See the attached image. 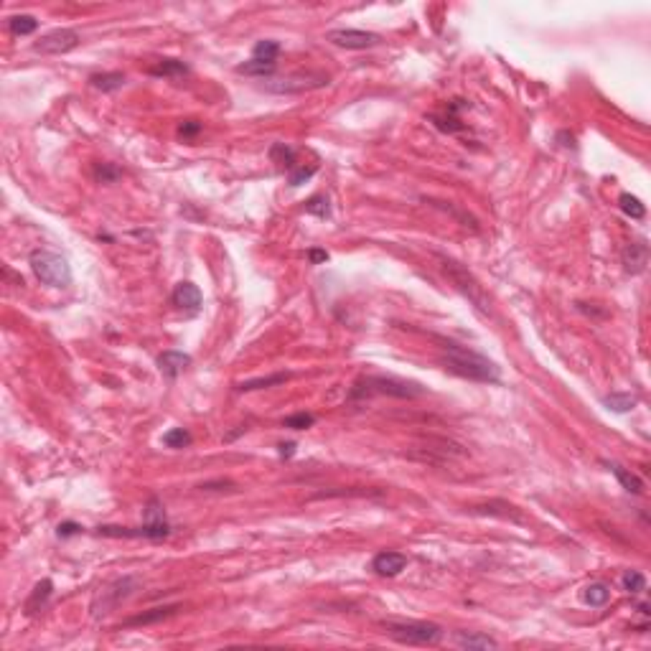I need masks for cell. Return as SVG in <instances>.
<instances>
[{"label":"cell","instance_id":"38","mask_svg":"<svg viewBox=\"0 0 651 651\" xmlns=\"http://www.w3.org/2000/svg\"><path fill=\"white\" fill-rule=\"evenodd\" d=\"M313 176H316V168H313V166L305 168V166H303V168H298V171H293V174H290L288 183H290L293 188H298V186H303V183L308 181V178H313Z\"/></svg>","mask_w":651,"mask_h":651},{"label":"cell","instance_id":"37","mask_svg":"<svg viewBox=\"0 0 651 651\" xmlns=\"http://www.w3.org/2000/svg\"><path fill=\"white\" fill-rule=\"evenodd\" d=\"M237 484L229 481V478H219V481H204L199 484V491H234Z\"/></svg>","mask_w":651,"mask_h":651},{"label":"cell","instance_id":"16","mask_svg":"<svg viewBox=\"0 0 651 651\" xmlns=\"http://www.w3.org/2000/svg\"><path fill=\"white\" fill-rule=\"evenodd\" d=\"M181 611V606L178 603H174V606H160V608H151V611H145V613L140 615H132V618H128V621H123L125 629H130V626H151V623H158V621H166V618H171V615H176Z\"/></svg>","mask_w":651,"mask_h":651},{"label":"cell","instance_id":"5","mask_svg":"<svg viewBox=\"0 0 651 651\" xmlns=\"http://www.w3.org/2000/svg\"><path fill=\"white\" fill-rule=\"evenodd\" d=\"M29 265L38 280L49 288H66L72 285V265L64 254L51 250H33L29 254Z\"/></svg>","mask_w":651,"mask_h":651},{"label":"cell","instance_id":"12","mask_svg":"<svg viewBox=\"0 0 651 651\" xmlns=\"http://www.w3.org/2000/svg\"><path fill=\"white\" fill-rule=\"evenodd\" d=\"M621 262L623 270L631 273V275L644 273L646 265H649V245L646 242H631V245H626L621 252Z\"/></svg>","mask_w":651,"mask_h":651},{"label":"cell","instance_id":"23","mask_svg":"<svg viewBox=\"0 0 651 651\" xmlns=\"http://www.w3.org/2000/svg\"><path fill=\"white\" fill-rule=\"evenodd\" d=\"M290 379L288 372H277V374L270 376H257V379H247V382L237 384V392H254V390H270V387H277V384H285Z\"/></svg>","mask_w":651,"mask_h":651},{"label":"cell","instance_id":"11","mask_svg":"<svg viewBox=\"0 0 651 651\" xmlns=\"http://www.w3.org/2000/svg\"><path fill=\"white\" fill-rule=\"evenodd\" d=\"M405 567H407V558L402 552L384 550V552H376L374 560H372V570H374L376 575H382V578H395V575H399Z\"/></svg>","mask_w":651,"mask_h":651},{"label":"cell","instance_id":"43","mask_svg":"<svg viewBox=\"0 0 651 651\" xmlns=\"http://www.w3.org/2000/svg\"><path fill=\"white\" fill-rule=\"evenodd\" d=\"M280 458H293L296 456V443H280Z\"/></svg>","mask_w":651,"mask_h":651},{"label":"cell","instance_id":"22","mask_svg":"<svg viewBox=\"0 0 651 651\" xmlns=\"http://www.w3.org/2000/svg\"><path fill=\"white\" fill-rule=\"evenodd\" d=\"M611 601V585L608 583H590V585L583 588V603L590 608H601Z\"/></svg>","mask_w":651,"mask_h":651},{"label":"cell","instance_id":"8","mask_svg":"<svg viewBox=\"0 0 651 651\" xmlns=\"http://www.w3.org/2000/svg\"><path fill=\"white\" fill-rule=\"evenodd\" d=\"M79 41L82 36L77 29H54L46 36L38 38L33 44V51L44 54V56H61V54H69L72 49H77Z\"/></svg>","mask_w":651,"mask_h":651},{"label":"cell","instance_id":"33","mask_svg":"<svg viewBox=\"0 0 651 651\" xmlns=\"http://www.w3.org/2000/svg\"><path fill=\"white\" fill-rule=\"evenodd\" d=\"M280 56V44L273 41V38H265V41H257L252 49V59H262V61H277Z\"/></svg>","mask_w":651,"mask_h":651},{"label":"cell","instance_id":"3","mask_svg":"<svg viewBox=\"0 0 651 651\" xmlns=\"http://www.w3.org/2000/svg\"><path fill=\"white\" fill-rule=\"evenodd\" d=\"M435 260H438V268H441L443 273L448 275V280L458 288V293H464L478 313L491 316V300L486 296V290L481 288V282L468 273V268H464L461 262H456L453 257H448V254H435Z\"/></svg>","mask_w":651,"mask_h":651},{"label":"cell","instance_id":"10","mask_svg":"<svg viewBox=\"0 0 651 651\" xmlns=\"http://www.w3.org/2000/svg\"><path fill=\"white\" fill-rule=\"evenodd\" d=\"M328 84V77L319 72H305V74H293L288 79H277L262 84V89L277 94H298V92H308V89H319Z\"/></svg>","mask_w":651,"mask_h":651},{"label":"cell","instance_id":"44","mask_svg":"<svg viewBox=\"0 0 651 651\" xmlns=\"http://www.w3.org/2000/svg\"><path fill=\"white\" fill-rule=\"evenodd\" d=\"M636 611H638V613H641V615H649V606H646V603H638V606H636Z\"/></svg>","mask_w":651,"mask_h":651},{"label":"cell","instance_id":"35","mask_svg":"<svg viewBox=\"0 0 651 651\" xmlns=\"http://www.w3.org/2000/svg\"><path fill=\"white\" fill-rule=\"evenodd\" d=\"M120 176H123V171L117 166H112V163H97V166H94V178L100 183H115Z\"/></svg>","mask_w":651,"mask_h":651},{"label":"cell","instance_id":"41","mask_svg":"<svg viewBox=\"0 0 651 651\" xmlns=\"http://www.w3.org/2000/svg\"><path fill=\"white\" fill-rule=\"evenodd\" d=\"M79 532H82V524H77V521H61L56 527L59 537H72V535H79Z\"/></svg>","mask_w":651,"mask_h":651},{"label":"cell","instance_id":"42","mask_svg":"<svg viewBox=\"0 0 651 651\" xmlns=\"http://www.w3.org/2000/svg\"><path fill=\"white\" fill-rule=\"evenodd\" d=\"M308 262H311V265L328 262V252H326V250H316V247H313V250H308Z\"/></svg>","mask_w":651,"mask_h":651},{"label":"cell","instance_id":"27","mask_svg":"<svg viewBox=\"0 0 651 651\" xmlns=\"http://www.w3.org/2000/svg\"><path fill=\"white\" fill-rule=\"evenodd\" d=\"M36 29H38V21L29 13L8 18V31H10L13 36H31V33H36Z\"/></svg>","mask_w":651,"mask_h":651},{"label":"cell","instance_id":"31","mask_svg":"<svg viewBox=\"0 0 651 651\" xmlns=\"http://www.w3.org/2000/svg\"><path fill=\"white\" fill-rule=\"evenodd\" d=\"M618 206H621L623 214H626V217H631V219H644L646 217V206L638 201L636 196L621 194V196H618Z\"/></svg>","mask_w":651,"mask_h":651},{"label":"cell","instance_id":"40","mask_svg":"<svg viewBox=\"0 0 651 651\" xmlns=\"http://www.w3.org/2000/svg\"><path fill=\"white\" fill-rule=\"evenodd\" d=\"M575 308H578L580 313H585V316H590V319H595V321H603V319H608V311L606 308H593V303H575Z\"/></svg>","mask_w":651,"mask_h":651},{"label":"cell","instance_id":"24","mask_svg":"<svg viewBox=\"0 0 651 651\" xmlns=\"http://www.w3.org/2000/svg\"><path fill=\"white\" fill-rule=\"evenodd\" d=\"M603 405L608 410H613V413H631L638 405V397L631 395V392H611V395L603 397Z\"/></svg>","mask_w":651,"mask_h":651},{"label":"cell","instance_id":"13","mask_svg":"<svg viewBox=\"0 0 651 651\" xmlns=\"http://www.w3.org/2000/svg\"><path fill=\"white\" fill-rule=\"evenodd\" d=\"M461 107H464V102L453 100L448 107L443 109V112H433V115H430V123H433L441 132H461L466 128V125L461 123V117H458Z\"/></svg>","mask_w":651,"mask_h":651},{"label":"cell","instance_id":"2","mask_svg":"<svg viewBox=\"0 0 651 651\" xmlns=\"http://www.w3.org/2000/svg\"><path fill=\"white\" fill-rule=\"evenodd\" d=\"M425 387L418 382H407V379H397V376H382V374H369L359 376L354 387L349 390V399H372V397H395V399H418L425 395Z\"/></svg>","mask_w":651,"mask_h":651},{"label":"cell","instance_id":"39","mask_svg":"<svg viewBox=\"0 0 651 651\" xmlns=\"http://www.w3.org/2000/svg\"><path fill=\"white\" fill-rule=\"evenodd\" d=\"M199 132H201V123H196V120H186V123L178 125V135H181L183 140L196 138Z\"/></svg>","mask_w":651,"mask_h":651},{"label":"cell","instance_id":"14","mask_svg":"<svg viewBox=\"0 0 651 651\" xmlns=\"http://www.w3.org/2000/svg\"><path fill=\"white\" fill-rule=\"evenodd\" d=\"M171 300H174L176 308L188 313H196L201 308V290L196 288L194 282H178L171 293Z\"/></svg>","mask_w":651,"mask_h":651},{"label":"cell","instance_id":"30","mask_svg":"<svg viewBox=\"0 0 651 651\" xmlns=\"http://www.w3.org/2000/svg\"><path fill=\"white\" fill-rule=\"evenodd\" d=\"M191 433H188L186 427H174V430H168L166 435H163V445L166 448H174V450H181V448H188L191 445Z\"/></svg>","mask_w":651,"mask_h":651},{"label":"cell","instance_id":"25","mask_svg":"<svg viewBox=\"0 0 651 651\" xmlns=\"http://www.w3.org/2000/svg\"><path fill=\"white\" fill-rule=\"evenodd\" d=\"M148 72L153 74V77H186L188 74V66L183 64V61H178V59H160L158 64H153Z\"/></svg>","mask_w":651,"mask_h":651},{"label":"cell","instance_id":"26","mask_svg":"<svg viewBox=\"0 0 651 651\" xmlns=\"http://www.w3.org/2000/svg\"><path fill=\"white\" fill-rule=\"evenodd\" d=\"M277 61H262V59H250L237 64V74H247V77H270L275 72Z\"/></svg>","mask_w":651,"mask_h":651},{"label":"cell","instance_id":"6","mask_svg":"<svg viewBox=\"0 0 651 651\" xmlns=\"http://www.w3.org/2000/svg\"><path fill=\"white\" fill-rule=\"evenodd\" d=\"M140 588V580L132 578V575H128V578H120L115 580V583H109L107 588H102L100 593L94 595L92 606H89V611H92L94 618H102V615L112 613L120 603H125L128 598H130L135 590Z\"/></svg>","mask_w":651,"mask_h":651},{"label":"cell","instance_id":"15","mask_svg":"<svg viewBox=\"0 0 651 651\" xmlns=\"http://www.w3.org/2000/svg\"><path fill=\"white\" fill-rule=\"evenodd\" d=\"M155 364H158L160 374L168 376V379H176L183 369L191 367V356L183 354V351H163V354L155 359Z\"/></svg>","mask_w":651,"mask_h":651},{"label":"cell","instance_id":"32","mask_svg":"<svg viewBox=\"0 0 651 651\" xmlns=\"http://www.w3.org/2000/svg\"><path fill=\"white\" fill-rule=\"evenodd\" d=\"M621 585L626 593L631 595H641L646 590V578L638 570H626L621 575Z\"/></svg>","mask_w":651,"mask_h":651},{"label":"cell","instance_id":"17","mask_svg":"<svg viewBox=\"0 0 651 651\" xmlns=\"http://www.w3.org/2000/svg\"><path fill=\"white\" fill-rule=\"evenodd\" d=\"M470 514H489V516H501L507 521H516V524H524V516L519 514V509L507 504V501H489L484 507H470Z\"/></svg>","mask_w":651,"mask_h":651},{"label":"cell","instance_id":"28","mask_svg":"<svg viewBox=\"0 0 651 651\" xmlns=\"http://www.w3.org/2000/svg\"><path fill=\"white\" fill-rule=\"evenodd\" d=\"M425 201L430 204V206H435V209H443L445 214H450V217H456L464 227H470V229H478V222H476V219L470 217V214H466V211L456 209V206H453L450 201H438V199H425Z\"/></svg>","mask_w":651,"mask_h":651},{"label":"cell","instance_id":"1","mask_svg":"<svg viewBox=\"0 0 651 651\" xmlns=\"http://www.w3.org/2000/svg\"><path fill=\"white\" fill-rule=\"evenodd\" d=\"M441 344V364L443 369L450 372L456 376H464L470 382H481V384H499L501 382V369L489 359V356L478 354L473 349L458 344V341L450 339H435Z\"/></svg>","mask_w":651,"mask_h":651},{"label":"cell","instance_id":"18","mask_svg":"<svg viewBox=\"0 0 651 651\" xmlns=\"http://www.w3.org/2000/svg\"><path fill=\"white\" fill-rule=\"evenodd\" d=\"M608 470L618 478V484L623 486V491L634 493V496H641V493H644V481H641L631 468H623L621 464H608Z\"/></svg>","mask_w":651,"mask_h":651},{"label":"cell","instance_id":"7","mask_svg":"<svg viewBox=\"0 0 651 651\" xmlns=\"http://www.w3.org/2000/svg\"><path fill=\"white\" fill-rule=\"evenodd\" d=\"M174 527L166 521H143L140 527H115V524H102L97 527L100 537H115V539H166L171 537Z\"/></svg>","mask_w":651,"mask_h":651},{"label":"cell","instance_id":"19","mask_svg":"<svg viewBox=\"0 0 651 651\" xmlns=\"http://www.w3.org/2000/svg\"><path fill=\"white\" fill-rule=\"evenodd\" d=\"M456 646H461V649H499V641L486 636V634H476V631H458Z\"/></svg>","mask_w":651,"mask_h":651},{"label":"cell","instance_id":"9","mask_svg":"<svg viewBox=\"0 0 651 651\" xmlns=\"http://www.w3.org/2000/svg\"><path fill=\"white\" fill-rule=\"evenodd\" d=\"M326 41H331L333 46H341V49L349 51H364L382 44V36L362 29H333L326 33Z\"/></svg>","mask_w":651,"mask_h":651},{"label":"cell","instance_id":"21","mask_svg":"<svg viewBox=\"0 0 651 651\" xmlns=\"http://www.w3.org/2000/svg\"><path fill=\"white\" fill-rule=\"evenodd\" d=\"M125 82H128V77L123 72H102L89 77V84L94 89H100V92H117V89L125 87Z\"/></svg>","mask_w":651,"mask_h":651},{"label":"cell","instance_id":"4","mask_svg":"<svg viewBox=\"0 0 651 651\" xmlns=\"http://www.w3.org/2000/svg\"><path fill=\"white\" fill-rule=\"evenodd\" d=\"M384 634L390 638H395L397 644L407 646H438L443 641V626L430 621H397V618H390V621H382Z\"/></svg>","mask_w":651,"mask_h":651},{"label":"cell","instance_id":"20","mask_svg":"<svg viewBox=\"0 0 651 651\" xmlns=\"http://www.w3.org/2000/svg\"><path fill=\"white\" fill-rule=\"evenodd\" d=\"M51 593H54V580L44 578L41 583H36V588H33V593H31V595H29V601H26V613H29V615L38 613V611H41V608H44L46 603H49Z\"/></svg>","mask_w":651,"mask_h":651},{"label":"cell","instance_id":"36","mask_svg":"<svg viewBox=\"0 0 651 651\" xmlns=\"http://www.w3.org/2000/svg\"><path fill=\"white\" fill-rule=\"evenodd\" d=\"M313 422H316V418L311 413H296L282 420V427H288V430H308Z\"/></svg>","mask_w":651,"mask_h":651},{"label":"cell","instance_id":"29","mask_svg":"<svg viewBox=\"0 0 651 651\" xmlns=\"http://www.w3.org/2000/svg\"><path fill=\"white\" fill-rule=\"evenodd\" d=\"M270 160L277 163L280 168H293L296 166V148H290L285 143H275L270 148Z\"/></svg>","mask_w":651,"mask_h":651},{"label":"cell","instance_id":"34","mask_svg":"<svg viewBox=\"0 0 651 651\" xmlns=\"http://www.w3.org/2000/svg\"><path fill=\"white\" fill-rule=\"evenodd\" d=\"M305 211L313 214V217H319V219H328L331 217V204H328V196L326 194L311 196V199L305 201Z\"/></svg>","mask_w":651,"mask_h":651}]
</instances>
